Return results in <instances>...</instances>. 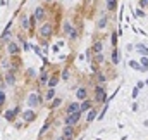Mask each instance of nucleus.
I'll return each mask as SVG.
<instances>
[{"instance_id":"f257e3e1","label":"nucleus","mask_w":148,"mask_h":140,"mask_svg":"<svg viewBox=\"0 0 148 140\" xmlns=\"http://www.w3.org/2000/svg\"><path fill=\"white\" fill-rule=\"evenodd\" d=\"M79 118H81V111H78V113H74V114H69V116L66 118V125H67V126H72V125H76V123L79 121Z\"/></svg>"},{"instance_id":"f03ea898","label":"nucleus","mask_w":148,"mask_h":140,"mask_svg":"<svg viewBox=\"0 0 148 140\" xmlns=\"http://www.w3.org/2000/svg\"><path fill=\"white\" fill-rule=\"evenodd\" d=\"M97 100H98V102H105V104L109 102V100H107V95H105V90H103L102 87H97Z\"/></svg>"},{"instance_id":"7ed1b4c3","label":"nucleus","mask_w":148,"mask_h":140,"mask_svg":"<svg viewBox=\"0 0 148 140\" xmlns=\"http://www.w3.org/2000/svg\"><path fill=\"white\" fill-rule=\"evenodd\" d=\"M72 135H74L72 126H67V125H66V128H64V132H62V137L66 140H72Z\"/></svg>"},{"instance_id":"20e7f679","label":"nucleus","mask_w":148,"mask_h":140,"mask_svg":"<svg viewBox=\"0 0 148 140\" xmlns=\"http://www.w3.org/2000/svg\"><path fill=\"white\" fill-rule=\"evenodd\" d=\"M86 95H88V92H86V88H84V87H79V88L76 90V97H78L79 100H84V99H86Z\"/></svg>"},{"instance_id":"39448f33","label":"nucleus","mask_w":148,"mask_h":140,"mask_svg":"<svg viewBox=\"0 0 148 140\" xmlns=\"http://www.w3.org/2000/svg\"><path fill=\"white\" fill-rule=\"evenodd\" d=\"M81 109V106L78 104V102H72V104H69V107H67V114H74V113H78Z\"/></svg>"},{"instance_id":"423d86ee","label":"nucleus","mask_w":148,"mask_h":140,"mask_svg":"<svg viewBox=\"0 0 148 140\" xmlns=\"http://www.w3.org/2000/svg\"><path fill=\"white\" fill-rule=\"evenodd\" d=\"M17 113H19V107H16V109H12V111H5V114H3V116H5V120L12 121V120H14V116H16Z\"/></svg>"},{"instance_id":"0eeeda50","label":"nucleus","mask_w":148,"mask_h":140,"mask_svg":"<svg viewBox=\"0 0 148 140\" xmlns=\"http://www.w3.org/2000/svg\"><path fill=\"white\" fill-rule=\"evenodd\" d=\"M43 17H45V10H43L41 7H38L36 12H34V19H36V21H41Z\"/></svg>"},{"instance_id":"6e6552de","label":"nucleus","mask_w":148,"mask_h":140,"mask_svg":"<svg viewBox=\"0 0 148 140\" xmlns=\"http://www.w3.org/2000/svg\"><path fill=\"white\" fill-rule=\"evenodd\" d=\"M41 35H43V36H50V35H52V26H50V24L41 26Z\"/></svg>"},{"instance_id":"1a4fd4ad","label":"nucleus","mask_w":148,"mask_h":140,"mask_svg":"<svg viewBox=\"0 0 148 140\" xmlns=\"http://www.w3.org/2000/svg\"><path fill=\"white\" fill-rule=\"evenodd\" d=\"M38 102H40V100H38V95H36V94H31V95L28 97V104H29V106H36Z\"/></svg>"},{"instance_id":"9d476101","label":"nucleus","mask_w":148,"mask_h":140,"mask_svg":"<svg viewBox=\"0 0 148 140\" xmlns=\"http://www.w3.org/2000/svg\"><path fill=\"white\" fill-rule=\"evenodd\" d=\"M34 118H36V114H34L33 111H26V113H24V121H26V123H29V121H33Z\"/></svg>"},{"instance_id":"9b49d317","label":"nucleus","mask_w":148,"mask_h":140,"mask_svg":"<svg viewBox=\"0 0 148 140\" xmlns=\"http://www.w3.org/2000/svg\"><path fill=\"white\" fill-rule=\"evenodd\" d=\"M97 114H98V113H97L95 109H90V113H88V116H86V121H88V123H91V121L97 118Z\"/></svg>"},{"instance_id":"f8f14e48","label":"nucleus","mask_w":148,"mask_h":140,"mask_svg":"<svg viewBox=\"0 0 148 140\" xmlns=\"http://www.w3.org/2000/svg\"><path fill=\"white\" fill-rule=\"evenodd\" d=\"M134 48H136V50H138L140 54H143V55H148V48L145 47V45H136Z\"/></svg>"},{"instance_id":"ddd939ff","label":"nucleus","mask_w":148,"mask_h":140,"mask_svg":"<svg viewBox=\"0 0 148 140\" xmlns=\"http://www.w3.org/2000/svg\"><path fill=\"white\" fill-rule=\"evenodd\" d=\"M140 62H141V64H140V66H141V69H143V71H147V69H148V57H141V59H140Z\"/></svg>"},{"instance_id":"4468645a","label":"nucleus","mask_w":148,"mask_h":140,"mask_svg":"<svg viewBox=\"0 0 148 140\" xmlns=\"http://www.w3.org/2000/svg\"><path fill=\"white\" fill-rule=\"evenodd\" d=\"M9 52H10V54H17V52H19V47H17L16 43H9Z\"/></svg>"},{"instance_id":"2eb2a0df","label":"nucleus","mask_w":148,"mask_h":140,"mask_svg":"<svg viewBox=\"0 0 148 140\" xmlns=\"http://www.w3.org/2000/svg\"><path fill=\"white\" fill-rule=\"evenodd\" d=\"M88 109H91V104H90V100H84V102H83V106H81V109H79V111H81V113H83V111H88Z\"/></svg>"},{"instance_id":"dca6fc26","label":"nucleus","mask_w":148,"mask_h":140,"mask_svg":"<svg viewBox=\"0 0 148 140\" xmlns=\"http://www.w3.org/2000/svg\"><path fill=\"white\" fill-rule=\"evenodd\" d=\"M64 33L72 35V28H71V24H69V23H64Z\"/></svg>"},{"instance_id":"f3484780","label":"nucleus","mask_w":148,"mask_h":140,"mask_svg":"<svg viewBox=\"0 0 148 140\" xmlns=\"http://www.w3.org/2000/svg\"><path fill=\"white\" fill-rule=\"evenodd\" d=\"M112 62H114V64L119 62V52H117L116 48H114V52H112Z\"/></svg>"},{"instance_id":"a211bd4d","label":"nucleus","mask_w":148,"mask_h":140,"mask_svg":"<svg viewBox=\"0 0 148 140\" xmlns=\"http://www.w3.org/2000/svg\"><path fill=\"white\" fill-rule=\"evenodd\" d=\"M93 52H95V54H100V52H102V43H100V42H97V43H95Z\"/></svg>"},{"instance_id":"6ab92c4d","label":"nucleus","mask_w":148,"mask_h":140,"mask_svg":"<svg viewBox=\"0 0 148 140\" xmlns=\"http://www.w3.org/2000/svg\"><path fill=\"white\" fill-rule=\"evenodd\" d=\"M53 95H55V92H53V88H50V90L47 92V100H52V99H53Z\"/></svg>"},{"instance_id":"aec40b11","label":"nucleus","mask_w":148,"mask_h":140,"mask_svg":"<svg viewBox=\"0 0 148 140\" xmlns=\"http://www.w3.org/2000/svg\"><path fill=\"white\" fill-rule=\"evenodd\" d=\"M105 24H107V19H105V16H102V19L98 21V28H103Z\"/></svg>"},{"instance_id":"412c9836","label":"nucleus","mask_w":148,"mask_h":140,"mask_svg":"<svg viewBox=\"0 0 148 140\" xmlns=\"http://www.w3.org/2000/svg\"><path fill=\"white\" fill-rule=\"evenodd\" d=\"M129 66H131V68H134V69H141V66H140L138 62H134V61H131V62H129Z\"/></svg>"},{"instance_id":"4be33fe9","label":"nucleus","mask_w":148,"mask_h":140,"mask_svg":"<svg viewBox=\"0 0 148 140\" xmlns=\"http://www.w3.org/2000/svg\"><path fill=\"white\" fill-rule=\"evenodd\" d=\"M55 83H57V78H52V80L48 81V87H50V88H53V87H55Z\"/></svg>"},{"instance_id":"5701e85b","label":"nucleus","mask_w":148,"mask_h":140,"mask_svg":"<svg viewBox=\"0 0 148 140\" xmlns=\"http://www.w3.org/2000/svg\"><path fill=\"white\" fill-rule=\"evenodd\" d=\"M40 81H41V85H45V83H47V74H45V73L41 74V78H40Z\"/></svg>"},{"instance_id":"b1692460","label":"nucleus","mask_w":148,"mask_h":140,"mask_svg":"<svg viewBox=\"0 0 148 140\" xmlns=\"http://www.w3.org/2000/svg\"><path fill=\"white\" fill-rule=\"evenodd\" d=\"M3 102H5V94L0 90V104H3Z\"/></svg>"},{"instance_id":"393cba45","label":"nucleus","mask_w":148,"mask_h":140,"mask_svg":"<svg viewBox=\"0 0 148 140\" xmlns=\"http://www.w3.org/2000/svg\"><path fill=\"white\" fill-rule=\"evenodd\" d=\"M136 16H138V17H145V12L140 9V10H136Z\"/></svg>"},{"instance_id":"a878e982","label":"nucleus","mask_w":148,"mask_h":140,"mask_svg":"<svg viewBox=\"0 0 148 140\" xmlns=\"http://www.w3.org/2000/svg\"><path fill=\"white\" fill-rule=\"evenodd\" d=\"M7 83H9V85H12V83H14V78H12V74H9V76H7Z\"/></svg>"},{"instance_id":"bb28decb","label":"nucleus","mask_w":148,"mask_h":140,"mask_svg":"<svg viewBox=\"0 0 148 140\" xmlns=\"http://www.w3.org/2000/svg\"><path fill=\"white\" fill-rule=\"evenodd\" d=\"M59 104H60V99H55V100H53V102H52V107H57V106H59Z\"/></svg>"},{"instance_id":"cd10ccee","label":"nucleus","mask_w":148,"mask_h":140,"mask_svg":"<svg viewBox=\"0 0 148 140\" xmlns=\"http://www.w3.org/2000/svg\"><path fill=\"white\" fill-rule=\"evenodd\" d=\"M47 128H48V123H45V125H43V128H41V130H40V135H43V133H45V130H47Z\"/></svg>"},{"instance_id":"c85d7f7f","label":"nucleus","mask_w":148,"mask_h":140,"mask_svg":"<svg viewBox=\"0 0 148 140\" xmlns=\"http://www.w3.org/2000/svg\"><path fill=\"white\" fill-rule=\"evenodd\" d=\"M112 43H114V45H117V35H116V33L112 35Z\"/></svg>"},{"instance_id":"c756f323","label":"nucleus","mask_w":148,"mask_h":140,"mask_svg":"<svg viewBox=\"0 0 148 140\" xmlns=\"http://www.w3.org/2000/svg\"><path fill=\"white\" fill-rule=\"evenodd\" d=\"M62 78H64V80H67V78H69V71H67V69L62 73Z\"/></svg>"},{"instance_id":"7c9ffc66","label":"nucleus","mask_w":148,"mask_h":140,"mask_svg":"<svg viewBox=\"0 0 148 140\" xmlns=\"http://www.w3.org/2000/svg\"><path fill=\"white\" fill-rule=\"evenodd\" d=\"M22 26L28 28V17H22Z\"/></svg>"},{"instance_id":"2f4dec72","label":"nucleus","mask_w":148,"mask_h":140,"mask_svg":"<svg viewBox=\"0 0 148 140\" xmlns=\"http://www.w3.org/2000/svg\"><path fill=\"white\" fill-rule=\"evenodd\" d=\"M140 5H141V7H147V5H148V0H141V2H140Z\"/></svg>"},{"instance_id":"473e14b6","label":"nucleus","mask_w":148,"mask_h":140,"mask_svg":"<svg viewBox=\"0 0 148 140\" xmlns=\"http://www.w3.org/2000/svg\"><path fill=\"white\" fill-rule=\"evenodd\" d=\"M97 61H100V62H102V61H103V55H102V54H97Z\"/></svg>"},{"instance_id":"72a5a7b5","label":"nucleus","mask_w":148,"mask_h":140,"mask_svg":"<svg viewBox=\"0 0 148 140\" xmlns=\"http://www.w3.org/2000/svg\"><path fill=\"white\" fill-rule=\"evenodd\" d=\"M143 87H145V83H143V81H138V87H136V88L140 90V88H143Z\"/></svg>"},{"instance_id":"f704fd0d","label":"nucleus","mask_w":148,"mask_h":140,"mask_svg":"<svg viewBox=\"0 0 148 140\" xmlns=\"http://www.w3.org/2000/svg\"><path fill=\"white\" fill-rule=\"evenodd\" d=\"M110 2H116V0H107V3H110Z\"/></svg>"},{"instance_id":"c9c22d12","label":"nucleus","mask_w":148,"mask_h":140,"mask_svg":"<svg viewBox=\"0 0 148 140\" xmlns=\"http://www.w3.org/2000/svg\"><path fill=\"white\" fill-rule=\"evenodd\" d=\"M59 140H66V139H64V137H60V139H59Z\"/></svg>"}]
</instances>
